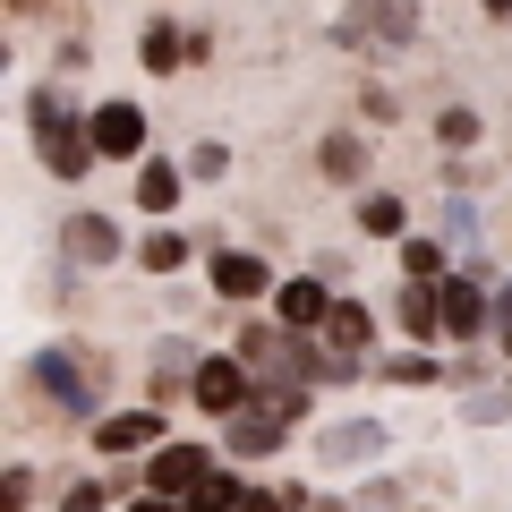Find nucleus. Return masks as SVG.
I'll use <instances>...</instances> for the list:
<instances>
[{"mask_svg":"<svg viewBox=\"0 0 512 512\" xmlns=\"http://www.w3.org/2000/svg\"><path fill=\"white\" fill-rule=\"evenodd\" d=\"M188 171H197V180H222V171H231V154H222V146H214V137H205V146H197V154H188Z\"/></svg>","mask_w":512,"mask_h":512,"instance_id":"5701e85b","label":"nucleus"},{"mask_svg":"<svg viewBox=\"0 0 512 512\" xmlns=\"http://www.w3.org/2000/svg\"><path fill=\"white\" fill-rule=\"evenodd\" d=\"M137 265H146V274H180V265H188V239L180 231H146V239H137Z\"/></svg>","mask_w":512,"mask_h":512,"instance_id":"2eb2a0df","label":"nucleus"},{"mask_svg":"<svg viewBox=\"0 0 512 512\" xmlns=\"http://www.w3.org/2000/svg\"><path fill=\"white\" fill-rule=\"evenodd\" d=\"M376 376H384V384H436L444 367H436V359H419V350H393V359H384Z\"/></svg>","mask_w":512,"mask_h":512,"instance_id":"a211bd4d","label":"nucleus"},{"mask_svg":"<svg viewBox=\"0 0 512 512\" xmlns=\"http://www.w3.org/2000/svg\"><path fill=\"white\" fill-rule=\"evenodd\" d=\"M325 342L342 350V359H359V350H367V308H359V299H333V316H325Z\"/></svg>","mask_w":512,"mask_h":512,"instance_id":"ddd939ff","label":"nucleus"},{"mask_svg":"<svg viewBox=\"0 0 512 512\" xmlns=\"http://www.w3.org/2000/svg\"><path fill=\"white\" fill-rule=\"evenodd\" d=\"M35 384L52 393L60 410H94V384H103V367L77 359V350H43V359H35Z\"/></svg>","mask_w":512,"mask_h":512,"instance_id":"f03ea898","label":"nucleus"},{"mask_svg":"<svg viewBox=\"0 0 512 512\" xmlns=\"http://www.w3.org/2000/svg\"><path fill=\"white\" fill-rule=\"evenodd\" d=\"M487 9H495V18H504V9H512V0H487Z\"/></svg>","mask_w":512,"mask_h":512,"instance_id":"cd10ccee","label":"nucleus"},{"mask_svg":"<svg viewBox=\"0 0 512 512\" xmlns=\"http://www.w3.org/2000/svg\"><path fill=\"white\" fill-rule=\"evenodd\" d=\"M239 512H291V495H239Z\"/></svg>","mask_w":512,"mask_h":512,"instance_id":"a878e982","label":"nucleus"},{"mask_svg":"<svg viewBox=\"0 0 512 512\" xmlns=\"http://www.w3.org/2000/svg\"><path fill=\"white\" fill-rule=\"evenodd\" d=\"M274 308H282V325H291V333H308V325H325V316H333V291H325V282H282Z\"/></svg>","mask_w":512,"mask_h":512,"instance_id":"6e6552de","label":"nucleus"},{"mask_svg":"<svg viewBox=\"0 0 512 512\" xmlns=\"http://www.w3.org/2000/svg\"><path fill=\"white\" fill-rule=\"evenodd\" d=\"M128 512H180V495H163V487H154L146 504H128Z\"/></svg>","mask_w":512,"mask_h":512,"instance_id":"bb28decb","label":"nucleus"},{"mask_svg":"<svg viewBox=\"0 0 512 512\" xmlns=\"http://www.w3.org/2000/svg\"><path fill=\"white\" fill-rule=\"evenodd\" d=\"M154 367H163V376H180V367H197V359H188V342H154Z\"/></svg>","mask_w":512,"mask_h":512,"instance_id":"b1692460","label":"nucleus"},{"mask_svg":"<svg viewBox=\"0 0 512 512\" xmlns=\"http://www.w3.org/2000/svg\"><path fill=\"white\" fill-rule=\"evenodd\" d=\"M376 453H384V427L376 419H342V427L316 436V461H325V470H359V461H376Z\"/></svg>","mask_w":512,"mask_h":512,"instance_id":"20e7f679","label":"nucleus"},{"mask_svg":"<svg viewBox=\"0 0 512 512\" xmlns=\"http://www.w3.org/2000/svg\"><path fill=\"white\" fill-rule=\"evenodd\" d=\"M197 410L239 419L248 410V359H197Z\"/></svg>","mask_w":512,"mask_h":512,"instance_id":"7ed1b4c3","label":"nucleus"},{"mask_svg":"<svg viewBox=\"0 0 512 512\" xmlns=\"http://www.w3.org/2000/svg\"><path fill=\"white\" fill-rule=\"evenodd\" d=\"M359 231L393 239V231H402V197H384V188H376V197H359Z\"/></svg>","mask_w":512,"mask_h":512,"instance_id":"6ab92c4d","label":"nucleus"},{"mask_svg":"<svg viewBox=\"0 0 512 512\" xmlns=\"http://www.w3.org/2000/svg\"><path fill=\"white\" fill-rule=\"evenodd\" d=\"M94 146H103V163H137V154H146V111L137 103H103L94 111Z\"/></svg>","mask_w":512,"mask_h":512,"instance_id":"39448f33","label":"nucleus"},{"mask_svg":"<svg viewBox=\"0 0 512 512\" xmlns=\"http://www.w3.org/2000/svg\"><path fill=\"white\" fill-rule=\"evenodd\" d=\"M393 316H402L410 342H427V333L444 325V291H427V274H410V282H402V308H393Z\"/></svg>","mask_w":512,"mask_h":512,"instance_id":"1a4fd4ad","label":"nucleus"},{"mask_svg":"<svg viewBox=\"0 0 512 512\" xmlns=\"http://www.w3.org/2000/svg\"><path fill=\"white\" fill-rule=\"evenodd\" d=\"M188 60V35H171V18H154L146 26V69H180Z\"/></svg>","mask_w":512,"mask_h":512,"instance_id":"f3484780","label":"nucleus"},{"mask_svg":"<svg viewBox=\"0 0 512 512\" xmlns=\"http://www.w3.org/2000/svg\"><path fill=\"white\" fill-rule=\"evenodd\" d=\"M214 291L222 299H265V291H274V274H265L256 256H214Z\"/></svg>","mask_w":512,"mask_h":512,"instance_id":"9b49d317","label":"nucleus"},{"mask_svg":"<svg viewBox=\"0 0 512 512\" xmlns=\"http://www.w3.org/2000/svg\"><path fill=\"white\" fill-rule=\"evenodd\" d=\"M137 205H146V214H171V205H180V171L146 163V171H137Z\"/></svg>","mask_w":512,"mask_h":512,"instance_id":"dca6fc26","label":"nucleus"},{"mask_svg":"<svg viewBox=\"0 0 512 512\" xmlns=\"http://www.w3.org/2000/svg\"><path fill=\"white\" fill-rule=\"evenodd\" d=\"M103 453H154V444H163V419H154V410H120V419H103Z\"/></svg>","mask_w":512,"mask_h":512,"instance_id":"0eeeda50","label":"nucleus"},{"mask_svg":"<svg viewBox=\"0 0 512 512\" xmlns=\"http://www.w3.org/2000/svg\"><path fill=\"white\" fill-rule=\"evenodd\" d=\"M205 470H214V461H205V444H154V461H146V478H154L163 495H188Z\"/></svg>","mask_w":512,"mask_h":512,"instance_id":"423d86ee","label":"nucleus"},{"mask_svg":"<svg viewBox=\"0 0 512 512\" xmlns=\"http://www.w3.org/2000/svg\"><path fill=\"white\" fill-rule=\"evenodd\" d=\"M367 171V146L359 137H325V180H359Z\"/></svg>","mask_w":512,"mask_h":512,"instance_id":"aec40b11","label":"nucleus"},{"mask_svg":"<svg viewBox=\"0 0 512 512\" xmlns=\"http://www.w3.org/2000/svg\"><path fill=\"white\" fill-rule=\"evenodd\" d=\"M69 256H77V265H111V256H120L111 214H77V222H69Z\"/></svg>","mask_w":512,"mask_h":512,"instance_id":"9d476101","label":"nucleus"},{"mask_svg":"<svg viewBox=\"0 0 512 512\" xmlns=\"http://www.w3.org/2000/svg\"><path fill=\"white\" fill-rule=\"evenodd\" d=\"M239 495H248V487H239V478H231V470H205V478H197V487H188V495H180V512H239Z\"/></svg>","mask_w":512,"mask_h":512,"instance_id":"f8f14e48","label":"nucleus"},{"mask_svg":"<svg viewBox=\"0 0 512 512\" xmlns=\"http://www.w3.org/2000/svg\"><path fill=\"white\" fill-rule=\"evenodd\" d=\"M26 120H35V146H43V171H60V180H77V171H94V120L77 128L69 120V103H60V94H35V111H26Z\"/></svg>","mask_w":512,"mask_h":512,"instance_id":"f257e3e1","label":"nucleus"},{"mask_svg":"<svg viewBox=\"0 0 512 512\" xmlns=\"http://www.w3.org/2000/svg\"><path fill=\"white\" fill-rule=\"evenodd\" d=\"M26 495H35V470H26V461H18V470L0 478V512H26Z\"/></svg>","mask_w":512,"mask_h":512,"instance_id":"4be33fe9","label":"nucleus"},{"mask_svg":"<svg viewBox=\"0 0 512 512\" xmlns=\"http://www.w3.org/2000/svg\"><path fill=\"white\" fill-rule=\"evenodd\" d=\"M436 137H444V146L461 154V146H470V137H478V111H461V103H453V111H444V120H436Z\"/></svg>","mask_w":512,"mask_h":512,"instance_id":"412c9836","label":"nucleus"},{"mask_svg":"<svg viewBox=\"0 0 512 512\" xmlns=\"http://www.w3.org/2000/svg\"><path fill=\"white\" fill-rule=\"evenodd\" d=\"M487 325V299H478V282H444V333H478Z\"/></svg>","mask_w":512,"mask_h":512,"instance_id":"4468645a","label":"nucleus"},{"mask_svg":"<svg viewBox=\"0 0 512 512\" xmlns=\"http://www.w3.org/2000/svg\"><path fill=\"white\" fill-rule=\"evenodd\" d=\"M103 504H111L103 487H69V495H60V512H103Z\"/></svg>","mask_w":512,"mask_h":512,"instance_id":"393cba45","label":"nucleus"}]
</instances>
